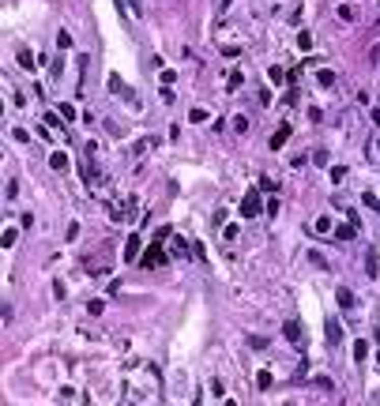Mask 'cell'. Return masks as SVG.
<instances>
[{
    "instance_id": "6da1fadb",
    "label": "cell",
    "mask_w": 380,
    "mask_h": 406,
    "mask_svg": "<svg viewBox=\"0 0 380 406\" xmlns=\"http://www.w3.org/2000/svg\"><path fill=\"white\" fill-rule=\"evenodd\" d=\"M139 264H143L147 271H151V267H162V264H166V248H162V241H158V237L151 241V248H147L143 256H139Z\"/></svg>"
},
{
    "instance_id": "7a4b0ae2",
    "label": "cell",
    "mask_w": 380,
    "mask_h": 406,
    "mask_svg": "<svg viewBox=\"0 0 380 406\" xmlns=\"http://www.w3.org/2000/svg\"><path fill=\"white\" fill-rule=\"evenodd\" d=\"M264 211V203H260V188H249L241 196V218H256Z\"/></svg>"
},
{
    "instance_id": "3957f363",
    "label": "cell",
    "mask_w": 380,
    "mask_h": 406,
    "mask_svg": "<svg viewBox=\"0 0 380 406\" xmlns=\"http://www.w3.org/2000/svg\"><path fill=\"white\" fill-rule=\"evenodd\" d=\"M282 335H286V342H294V346L305 342V331H301L298 320H286V324H282Z\"/></svg>"
},
{
    "instance_id": "277c9868",
    "label": "cell",
    "mask_w": 380,
    "mask_h": 406,
    "mask_svg": "<svg viewBox=\"0 0 380 406\" xmlns=\"http://www.w3.org/2000/svg\"><path fill=\"white\" fill-rule=\"evenodd\" d=\"M365 275L380 278V248H365Z\"/></svg>"
},
{
    "instance_id": "5b68a950",
    "label": "cell",
    "mask_w": 380,
    "mask_h": 406,
    "mask_svg": "<svg viewBox=\"0 0 380 406\" xmlns=\"http://www.w3.org/2000/svg\"><path fill=\"white\" fill-rule=\"evenodd\" d=\"M290 124H279V128H275V135H271V151H282L286 147V139H290Z\"/></svg>"
},
{
    "instance_id": "8992f818",
    "label": "cell",
    "mask_w": 380,
    "mask_h": 406,
    "mask_svg": "<svg viewBox=\"0 0 380 406\" xmlns=\"http://www.w3.org/2000/svg\"><path fill=\"white\" fill-rule=\"evenodd\" d=\"M106 83H109V91H113V94H125V98H128V102H136V94H132V91H128V86H125V83H121V75H117V72H109V79H106Z\"/></svg>"
},
{
    "instance_id": "52a82bcc",
    "label": "cell",
    "mask_w": 380,
    "mask_h": 406,
    "mask_svg": "<svg viewBox=\"0 0 380 406\" xmlns=\"http://www.w3.org/2000/svg\"><path fill=\"white\" fill-rule=\"evenodd\" d=\"M324 335H328V342H331V346L343 342V327H339V320H328V324H324Z\"/></svg>"
},
{
    "instance_id": "ba28073f",
    "label": "cell",
    "mask_w": 380,
    "mask_h": 406,
    "mask_svg": "<svg viewBox=\"0 0 380 406\" xmlns=\"http://www.w3.org/2000/svg\"><path fill=\"white\" fill-rule=\"evenodd\" d=\"M49 166H53L56 173H64V169H68V154H64V151H53V154H49Z\"/></svg>"
},
{
    "instance_id": "9c48e42d",
    "label": "cell",
    "mask_w": 380,
    "mask_h": 406,
    "mask_svg": "<svg viewBox=\"0 0 380 406\" xmlns=\"http://www.w3.org/2000/svg\"><path fill=\"white\" fill-rule=\"evenodd\" d=\"M335 301H339V308H346V312H350V308H354V294H350V289H346V286H339V294H335Z\"/></svg>"
},
{
    "instance_id": "30bf717a",
    "label": "cell",
    "mask_w": 380,
    "mask_h": 406,
    "mask_svg": "<svg viewBox=\"0 0 380 406\" xmlns=\"http://www.w3.org/2000/svg\"><path fill=\"white\" fill-rule=\"evenodd\" d=\"M125 259L132 264V259H139V237H128V245H125Z\"/></svg>"
},
{
    "instance_id": "8fae6325",
    "label": "cell",
    "mask_w": 380,
    "mask_h": 406,
    "mask_svg": "<svg viewBox=\"0 0 380 406\" xmlns=\"http://www.w3.org/2000/svg\"><path fill=\"white\" fill-rule=\"evenodd\" d=\"M245 83V75H241V68H233L230 75H226V91H237V86Z\"/></svg>"
},
{
    "instance_id": "7c38bea8",
    "label": "cell",
    "mask_w": 380,
    "mask_h": 406,
    "mask_svg": "<svg viewBox=\"0 0 380 406\" xmlns=\"http://www.w3.org/2000/svg\"><path fill=\"white\" fill-rule=\"evenodd\" d=\"M335 237H339V241H354L358 229H354V226H335Z\"/></svg>"
},
{
    "instance_id": "4fadbf2b",
    "label": "cell",
    "mask_w": 380,
    "mask_h": 406,
    "mask_svg": "<svg viewBox=\"0 0 380 406\" xmlns=\"http://www.w3.org/2000/svg\"><path fill=\"white\" fill-rule=\"evenodd\" d=\"M354 357H358V361H365V357H369V342H365V338H358V342H354Z\"/></svg>"
},
{
    "instance_id": "5bb4252c",
    "label": "cell",
    "mask_w": 380,
    "mask_h": 406,
    "mask_svg": "<svg viewBox=\"0 0 380 406\" xmlns=\"http://www.w3.org/2000/svg\"><path fill=\"white\" fill-rule=\"evenodd\" d=\"M316 83L320 86H335V72H328V68H324V72H316Z\"/></svg>"
},
{
    "instance_id": "9a60e30c",
    "label": "cell",
    "mask_w": 380,
    "mask_h": 406,
    "mask_svg": "<svg viewBox=\"0 0 380 406\" xmlns=\"http://www.w3.org/2000/svg\"><path fill=\"white\" fill-rule=\"evenodd\" d=\"M312 229H316V234H328V229H331V218H328V215H320L316 222H312Z\"/></svg>"
},
{
    "instance_id": "2e32d148",
    "label": "cell",
    "mask_w": 380,
    "mask_h": 406,
    "mask_svg": "<svg viewBox=\"0 0 380 406\" xmlns=\"http://www.w3.org/2000/svg\"><path fill=\"white\" fill-rule=\"evenodd\" d=\"M173 252H177V256H181V259L188 256V241H185V237H177V241H173Z\"/></svg>"
},
{
    "instance_id": "e0dca14e",
    "label": "cell",
    "mask_w": 380,
    "mask_h": 406,
    "mask_svg": "<svg viewBox=\"0 0 380 406\" xmlns=\"http://www.w3.org/2000/svg\"><path fill=\"white\" fill-rule=\"evenodd\" d=\"M12 139L15 143H31V132H26V128H12Z\"/></svg>"
},
{
    "instance_id": "ac0fdd59",
    "label": "cell",
    "mask_w": 380,
    "mask_h": 406,
    "mask_svg": "<svg viewBox=\"0 0 380 406\" xmlns=\"http://www.w3.org/2000/svg\"><path fill=\"white\" fill-rule=\"evenodd\" d=\"M256 188H260V192H275V188H279V181H271V177H260V185H256Z\"/></svg>"
},
{
    "instance_id": "d6986e66",
    "label": "cell",
    "mask_w": 380,
    "mask_h": 406,
    "mask_svg": "<svg viewBox=\"0 0 380 406\" xmlns=\"http://www.w3.org/2000/svg\"><path fill=\"white\" fill-rule=\"evenodd\" d=\"M256 388L268 391V388H271V372H260V376H256Z\"/></svg>"
},
{
    "instance_id": "ffe728a7",
    "label": "cell",
    "mask_w": 380,
    "mask_h": 406,
    "mask_svg": "<svg viewBox=\"0 0 380 406\" xmlns=\"http://www.w3.org/2000/svg\"><path fill=\"white\" fill-rule=\"evenodd\" d=\"M249 346H252V350H264V346H268V338H264V335H249Z\"/></svg>"
},
{
    "instance_id": "44dd1931",
    "label": "cell",
    "mask_w": 380,
    "mask_h": 406,
    "mask_svg": "<svg viewBox=\"0 0 380 406\" xmlns=\"http://www.w3.org/2000/svg\"><path fill=\"white\" fill-rule=\"evenodd\" d=\"M298 45H301V49H312V34L301 31V34H298Z\"/></svg>"
},
{
    "instance_id": "7402d4cb",
    "label": "cell",
    "mask_w": 380,
    "mask_h": 406,
    "mask_svg": "<svg viewBox=\"0 0 380 406\" xmlns=\"http://www.w3.org/2000/svg\"><path fill=\"white\" fill-rule=\"evenodd\" d=\"M233 132H241V135L249 132V117H233Z\"/></svg>"
},
{
    "instance_id": "603a6c76",
    "label": "cell",
    "mask_w": 380,
    "mask_h": 406,
    "mask_svg": "<svg viewBox=\"0 0 380 406\" xmlns=\"http://www.w3.org/2000/svg\"><path fill=\"white\" fill-rule=\"evenodd\" d=\"M362 203H365V207H373V211H380V199L373 196V192H365V196H362Z\"/></svg>"
},
{
    "instance_id": "cb8c5ba5",
    "label": "cell",
    "mask_w": 380,
    "mask_h": 406,
    "mask_svg": "<svg viewBox=\"0 0 380 406\" xmlns=\"http://www.w3.org/2000/svg\"><path fill=\"white\" fill-rule=\"evenodd\" d=\"M15 237H19L15 229H4V241H0V245H4V248H12V245H15Z\"/></svg>"
},
{
    "instance_id": "d4e9b609",
    "label": "cell",
    "mask_w": 380,
    "mask_h": 406,
    "mask_svg": "<svg viewBox=\"0 0 380 406\" xmlns=\"http://www.w3.org/2000/svg\"><path fill=\"white\" fill-rule=\"evenodd\" d=\"M61 117H64V121H72V117H75V105H68V102H61Z\"/></svg>"
},
{
    "instance_id": "484cf974",
    "label": "cell",
    "mask_w": 380,
    "mask_h": 406,
    "mask_svg": "<svg viewBox=\"0 0 380 406\" xmlns=\"http://www.w3.org/2000/svg\"><path fill=\"white\" fill-rule=\"evenodd\" d=\"M343 177H346V166H331V181H335V185H339Z\"/></svg>"
},
{
    "instance_id": "4316f807",
    "label": "cell",
    "mask_w": 380,
    "mask_h": 406,
    "mask_svg": "<svg viewBox=\"0 0 380 406\" xmlns=\"http://www.w3.org/2000/svg\"><path fill=\"white\" fill-rule=\"evenodd\" d=\"M19 68H34V56H31V53H26V49H23V53H19Z\"/></svg>"
},
{
    "instance_id": "83f0119b",
    "label": "cell",
    "mask_w": 380,
    "mask_h": 406,
    "mask_svg": "<svg viewBox=\"0 0 380 406\" xmlns=\"http://www.w3.org/2000/svg\"><path fill=\"white\" fill-rule=\"evenodd\" d=\"M188 121H196V124H203V121H207V109H192V113H188Z\"/></svg>"
},
{
    "instance_id": "f1b7e54d",
    "label": "cell",
    "mask_w": 380,
    "mask_h": 406,
    "mask_svg": "<svg viewBox=\"0 0 380 406\" xmlns=\"http://www.w3.org/2000/svg\"><path fill=\"white\" fill-rule=\"evenodd\" d=\"M128 12L132 15H143V0H128Z\"/></svg>"
},
{
    "instance_id": "f546056e",
    "label": "cell",
    "mask_w": 380,
    "mask_h": 406,
    "mask_svg": "<svg viewBox=\"0 0 380 406\" xmlns=\"http://www.w3.org/2000/svg\"><path fill=\"white\" fill-rule=\"evenodd\" d=\"M56 45H61V49H68V45H72V34L61 31V34H56Z\"/></svg>"
},
{
    "instance_id": "4dcf8cb0",
    "label": "cell",
    "mask_w": 380,
    "mask_h": 406,
    "mask_svg": "<svg viewBox=\"0 0 380 406\" xmlns=\"http://www.w3.org/2000/svg\"><path fill=\"white\" fill-rule=\"evenodd\" d=\"M268 75H271V83H282V79H286V72H282V68H271Z\"/></svg>"
},
{
    "instance_id": "1f68e13d",
    "label": "cell",
    "mask_w": 380,
    "mask_h": 406,
    "mask_svg": "<svg viewBox=\"0 0 380 406\" xmlns=\"http://www.w3.org/2000/svg\"><path fill=\"white\" fill-rule=\"evenodd\" d=\"M339 19H346V23H350V19H354V8L343 4V8H339Z\"/></svg>"
},
{
    "instance_id": "d6a6232c",
    "label": "cell",
    "mask_w": 380,
    "mask_h": 406,
    "mask_svg": "<svg viewBox=\"0 0 380 406\" xmlns=\"http://www.w3.org/2000/svg\"><path fill=\"white\" fill-rule=\"evenodd\" d=\"M309 259H312V264H316V267H324V271H328V259L320 256V252H309Z\"/></svg>"
},
{
    "instance_id": "836d02e7",
    "label": "cell",
    "mask_w": 380,
    "mask_h": 406,
    "mask_svg": "<svg viewBox=\"0 0 380 406\" xmlns=\"http://www.w3.org/2000/svg\"><path fill=\"white\" fill-rule=\"evenodd\" d=\"M373 124H376V128H380V109H373Z\"/></svg>"
},
{
    "instance_id": "e575fe53",
    "label": "cell",
    "mask_w": 380,
    "mask_h": 406,
    "mask_svg": "<svg viewBox=\"0 0 380 406\" xmlns=\"http://www.w3.org/2000/svg\"><path fill=\"white\" fill-rule=\"evenodd\" d=\"M376 365H380V331H376Z\"/></svg>"
},
{
    "instance_id": "d590c367",
    "label": "cell",
    "mask_w": 380,
    "mask_h": 406,
    "mask_svg": "<svg viewBox=\"0 0 380 406\" xmlns=\"http://www.w3.org/2000/svg\"><path fill=\"white\" fill-rule=\"evenodd\" d=\"M233 4V0H218V8H230Z\"/></svg>"
},
{
    "instance_id": "8d00e7d4",
    "label": "cell",
    "mask_w": 380,
    "mask_h": 406,
    "mask_svg": "<svg viewBox=\"0 0 380 406\" xmlns=\"http://www.w3.org/2000/svg\"><path fill=\"white\" fill-rule=\"evenodd\" d=\"M376 151H380V147H376Z\"/></svg>"
}]
</instances>
